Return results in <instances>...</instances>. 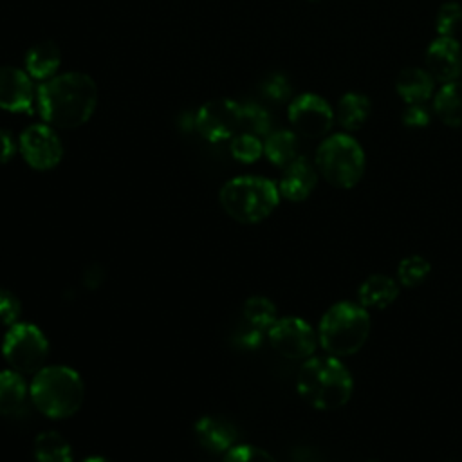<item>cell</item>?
<instances>
[{"mask_svg":"<svg viewBox=\"0 0 462 462\" xmlns=\"http://www.w3.org/2000/svg\"><path fill=\"white\" fill-rule=\"evenodd\" d=\"M38 114L52 128H78L85 125L97 105V87L88 74H56L36 92Z\"/></svg>","mask_w":462,"mask_h":462,"instance_id":"obj_1","label":"cell"},{"mask_svg":"<svg viewBox=\"0 0 462 462\" xmlns=\"http://www.w3.org/2000/svg\"><path fill=\"white\" fill-rule=\"evenodd\" d=\"M296 390L312 408L330 411L350 401L354 379L339 357L312 356L298 370Z\"/></svg>","mask_w":462,"mask_h":462,"instance_id":"obj_2","label":"cell"},{"mask_svg":"<svg viewBox=\"0 0 462 462\" xmlns=\"http://www.w3.org/2000/svg\"><path fill=\"white\" fill-rule=\"evenodd\" d=\"M29 397L42 415L56 420L67 419L83 404V379L70 366L49 365L34 374L29 384Z\"/></svg>","mask_w":462,"mask_h":462,"instance_id":"obj_3","label":"cell"},{"mask_svg":"<svg viewBox=\"0 0 462 462\" xmlns=\"http://www.w3.org/2000/svg\"><path fill=\"white\" fill-rule=\"evenodd\" d=\"M370 327V314L363 305L337 301L319 319L318 343L328 356H352L366 343Z\"/></svg>","mask_w":462,"mask_h":462,"instance_id":"obj_4","label":"cell"},{"mask_svg":"<svg viewBox=\"0 0 462 462\" xmlns=\"http://www.w3.org/2000/svg\"><path fill=\"white\" fill-rule=\"evenodd\" d=\"M222 209L240 224L265 220L280 202L278 184L258 175H242L227 180L218 193Z\"/></svg>","mask_w":462,"mask_h":462,"instance_id":"obj_5","label":"cell"},{"mask_svg":"<svg viewBox=\"0 0 462 462\" xmlns=\"http://www.w3.org/2000/svg\"><path fill=\"white\" fill-rule=\"evenodd\" d=\"M365 166V150L348 134H332L316 150L318 173L336 188H354L363 179Z\"/></svg>","mask_w":462,"mask_h":462,"instance_id":"obj_6","label":"cell"},{"mask_svg":"<svg viewBox=\"0 0 462 462\" xmlns=\"http://www.w3.org/2000/svg\"><path fill=\"white\" fill-rule=\"evenodd\" d=\"M2 356L13 370L20 374H36L45 366L49 341L40 327L27 321H16L7 327L2 341Z\"/></svg>","mask_w":462,"mask_h":462,"instance_id":"obj_7","label":"cell"},{"mask_svg":"<svg viewBox=\"0 0 462 462\" xmlns=\"http://www.w3.org/2000/svg\"><path fill=\"white\" fill-rule=\"evenodd\" d=\"M269 345L285 359H309L318 346L316 330L301 318L285 316L278 318L267 330Z\"/></svg>","mask_w":462,"mask_h":462,"instance_id":"obj_8","label":"cell"},{"mask_svg":"<svg viewBox=\"0 0 462 462\" xmlns=\"http://www.w3.org/2000/svg\"><path fill=\"white\" fill-rule=\"evenodd\" d=\"M195 128L209 143L231 139L242 128V105L229 97L211 99L199 108Z\"/></svg>","mask_w":462,"mask_h":462,"instance_id":"obj_9","label":"cell"},{"mask_svg":"<svg viewBox=\"0 0 462 462\" xmlns=\"http://www.w3.org/2000/svg\"><path fill=\"white\" fill-rule=\"evenodd\" d=\"M291 126L303 137L318 139L327 135L334 125V110L318 94H301L289 103L287 108Z\"/></svg>","mask_w":462,"mask_h":462,"instance_id":"obj_10","label":"cell"},{"mask_svg":"<svg viewBox=\"0 0 462 462\" xmlns=\"http://www.w3.org/2000/svg\"><path fill=\"white\" fill-rule=\"evenodd\" d=\"M18 146L23 161L38 171L56 168L63 157L61 141L54 128L47 123L27 126L20 135Z\"/></svg>","mask_w":462,"mask_h":462,"instance_id":"obj_11","label":"cell"},{"mask_svg":"<svg viewBox=\"0 0 462 462\" xmlns=\"http://www.w3.org/2000/svg\"><path fill=\"white\" fill-rule=\"evenodd\" d=\"M426 70L435 81H458L462 74V47L453 36H437L426 49Z\"/></svg>","mask_w":462,"mask_h":462,"instance_id":"obj_12","label":"cell"},{"mask_svg":"<svg viewBox=\"0 0 462 462\" xmlns=\"http://www.w3.org/2000/svg\"><path fill=\"white\" fill-rule=\"evenodd\" d=\"M32 78L16 67H0V108L7 112H32L34 106Z\"/></svg>","mask_w":462,"mask_h":462,"instance_id":"obj_13","label":"cell"},{"mask_svg":"<svg viewBox=\"0 0 462 462\" xmlns=\"http://www.w3.org/2000/svg\"><path fill=\"white\" fill-rule=\"evenodd\" d=\"M318 184V170L309 159L298 155L291 164L283 168L282 179L278 182L280 197L291 202H301L309 199Z\"/></svg>","mask_w":462,"mask_h":462,"instance_id":"obj_14","label":"cell"},{"mask_svg":"<svg viewBox=\"0 0 462 462\" xmlns=\"http://www.w3.org/2000/svg\"><path fill=\"white\" fill-rule=\"evenodd\" d=\"M195 435L200 446L211 453H227L236 440V430L224 419L204 415L195 422Z\"/></svg>","mask_w":462,"mask_h":462,"instance_id":"obj_15","label":"cell"},{"mask_svg":"<svg viewBox=\"0 0 462 462\" xmlns=\"http://www.w3.org/2000/svg\"><path fill=\"white\" fill-rule=\"evenodd\" d=\"M435 88V79L426 69H402L395 79V90L406 105H424Z\"/></svg>","mask_w":462,"mask_h":462,"instance_id":"obj_16","label":"cell"},{"mask_svg":"<svg viewBox=\"0 0 462 462\" xmlns=\"http://www.w3.org/2000/svg\"><path fill=\"white\" fill-rule=\"evenodd\" d=\"M399 296V282L386 274H372L357 287V301L366 310H383Z\"/></svg>","mask_w":462,"mask_h":462,"instance_id":"obj_17","label":"cell"},{"mask_svg":"<svg viewBox=\"0 0 462 462\" xmlns=\"http://www.w3.org/2000/svg\"><path fill=\"white\" fill-rule=\"evenodd\" d=\"M60 65H61V52L58 45L51 40L38 42L25 52V72L32 79L47 81L54 78Z\"/></svg>","mask_w":462,"mask_h":462,"instance_id":"obj_18","label":"cell"},{"mask_svg":"<svg viewBox=\"0 0 462 462\" xmlns=\"http://www.w3.org/2000/svg\"><path fill=\"white\" fill-rule=\"evenodd\" d=\"M29 386L16 370L0 372V415L11 417L25 410L29 401Z\"/></svg>","mask_w":462,"mask_h":462,"instance_id":"obj_19","label":"cell"},{"mask_svg":"<svg viewBox=\"0 0 462 462\" xmlns=\"http://www.w3.org/2000/svg\"><path fill=\"white\" fill-rule=\"evenodd\" d=\"M435 116L451 128H462V81L444 83L433 97Z\"/></svg>","mask_w":462,"mask_h":462,"instance_id":"obj_20","label":"cell"},{"mask_svg":"<svg viewBox=\"0 0 462 462\" xmlns=\"http://www.w3.org/2000/svg\"><path fill=\"white\" fill-rule=\"evenodd\" d=\"M372 105L370 99L361 92H346L339 97L336 117L341 128L354 132L359 130L370 117Z\"/></svg>","mask_w":462,"mask_h":462,"instance_id":"obj_21","label":"cell"},{"mask_svg":"<svg viewBox=\"0 0 462 462\" xmlns=\"http://www.w3.org/2000/svg\"><path fill=\"white\" fill-rule=\"evenodd\" d=\"M263 155L278 168H285L298 157V137L291 130H274L265 135Z\"/></svg>","mask_w":462,"mask_h":462,"instance_id":"obj_22","label":"cell"},{"mask_svg":"<svg viewBox=\"0 0 462 462\" xmlns=\"http://www.w3.org/2000/svg\"><path fill=\"white\" fill-rule=\"evenodd\" d=\"M36 462H72V448L67 439L52 430L42 431L34 439Z\"/></svg>","mask_w":462,"mask_h":462,"instance_id":"obj_23","label":"cell"},{"mask_svg":"<svg viewBox=\"0 0 462 462\" xmlns=\"http://www.w3.org/2000/svg\"><path fill=\"white\" fill-rule=\"evenodd\" d=\"M245 323L258 334L265 332L271 328V325L278 319L276 305L265 298V296H251L245 300L244 309H242Z\"/></svg>","mask_w":462,"mask_h":462,"instance_id":"obj_24","label":"cell"},{"mask_svg":"<svg viewBox=\"0 0 462 462\" xmlns=\"http://www.w3.org/2000/svg\"><path fill=\"white\" fill-rule=\"evenodd\" d=\"M431 273V263L420 254H410L397 265V282L402 287H419Z\"/></svg>","mask_w":462,"mask_h":462,"instance_id":"obj_25","label":"cell"},{"mask_svg":"<svg viewBox=\"0 0 462 462\" xmlns=\"http://www.w3.org/2000/svg\"><path fill=\"white\" fill-rule=\"evenodd\" d=\"M229 152L233 155V159H236L238 162L251 164V162H256L262 157L263 143L260 141L258 135L242 130V132H238L231 137Z\"/></svg>","mask_w":462,"mask_h":462,"instance_id":"obj_26","label":"cell"},{"mask_svg":"<svg viewBox=\"0 0 462 462\" xmlns=\"http://www.w3.org/2000/svg\"><path fill=\"white\" fill-rule=\"evenodd\" d=\"M242 130L258 137L271 134V117L265 108L254 103L242 105Z\"/></svg>","mask_w":462,"mask_h":462,"instance_id":"obj_27","label":"cell"},{"mask_svg":"<svg viewBox=\"0 0 462 462\" xmlns=\"http://www.w3.org/2000/svg\"><path fill=\"white\" fill-rule=\"evenodd\" d=\"M462 22V5L458 2H446L435 14L437 36H453Z\"/></svg>","mask_w":462,"mask_h":462,"instance_id":"obj_28","label":"cell"},{"mask_svg":"<svg viewBox=\"0 0 462 462\" xmlns=\"http://www.w3.org/2000/svg\"><path fill=\"white\" fill-rule=\"evenodd\" d=\"M222 462H276L265 449L251 444H236L226 455Z\"/></svg>","mask_w":462,"mask_h":462,"instance_id":"obj_29","label":"cell"},{"mask_svg":"<svg viewBox=\"0 0 462 462\" xmlns=\"http://www.w3.org/2000/svg\"><path fill=\"white\" fill-rule=\"evenodd\" d=\"M22 312L20 300L7 289L0 287V325L11 327L18 321Z\"/></svg>","mask_w":462,"mask_h":462,"instance_id":"obj_30","label":"cell"},{"mask_svg":"<svg viewBox=\"0 0 462 462\" xmlns=\"http://www.w3.org/2000/svg\"><path fill=\"white\" fill-rule=\"evenodd\" d=\"M262 92L265 97L282 103L287 101L291 97V83L283 74H271L263 85H262Z\"/></svg>","mask_w":462,"mask_h":462,"instance_id":"obj_31","label":"cell"},{"mask_svg":"<svg viewBox=\"0 0 462 462\" xmlns=\"http://www.w3.org/2000/svg\"><path fill=\"white\" fill-rule=\"evenodd\" d=\"M402 125L408 128H424L430 125V112L424 105H408L402 112Z\"/></svg>","mask_w":462,"mask_h":462,"instance_id":"obj_32","label":"cell"},{"mask_svg":"<svg viewBox=\"0 0 462 462\" xmlns=\"http://www.w3.org/2000/svg\"><path fill=\"white\" fill-rule=\"evenodd\" d=\"M14 152H16V144L13 141V135L5 130H0V164L9 162Z\"/></svg>","mask_w":462,"mask_h":462,"instance_id":"obj_33","label":"cell"},{"mask_svg":"<svg viewBox=\"0 0 462 462\" xmlns=\"http://www.w3.org/2000/svg\"><path fill=\"white\" fill-rule=\"evenodd\" d=\"M83 462H110V460L105 458V457H88V458H85Z\"/></svg>","mask_w":462,"mask_h":462,"instance_id":"obj_34","label":"cell"},{"mask_svg":"<svg viewBox=\"0 0 462 462\" xmlns=\"http://www.w3.org/2000/svg\"><path fill=\"white\" fill-rule=\"evenodd\" d=\"M309 2H318V0H309Z\"/></svg>","mask_w":462,"mask_h":462,"instance_id":"obj_35","label":"cell"}]
</instances>
